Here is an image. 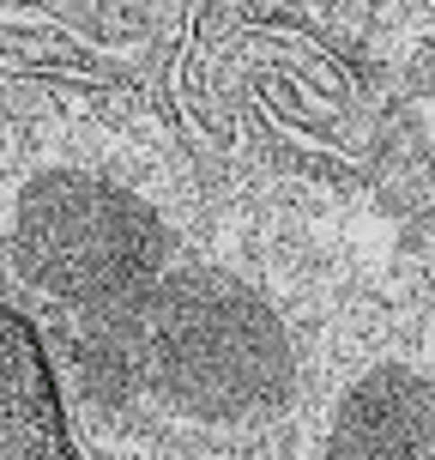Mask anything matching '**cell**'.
Returning <instances> with one entry per match:
<instances>
[{"instance_id": "6da1fadb", "label": "cell", "mask_w": 435, "mask_h": 460, "mask_svg": "<svg viewBox=\"0 0 435 460\" xmlns=\"http://www.w3.org/2000/svg\"><path fill=\"white\" fill-rule=\"evenodd\" d=\"M121 327L127 376L139 369L163 406L212 430L260 424L297 388L284 315L224 267H176Z\"/></svg>"}, {"instance_id": "7a4b0ae2", "label": "cell", "mask_w": 435, "mask_h": 460, "mask_svg": "<svg viewBox=\"0 0 435 460\" xmlns=\"http://www.w3.org/2000/svg\"><path fill=\"white\" fill-rule=\"evenodd\" d=\"M6 254L24 291L127 322L176 273V236L163 212L85 164L37 170L6 212Z\"/></svg>"}, {"instance_id": "3957f363", "label": "cell", "mask_w": 435, "mask_h": 460, "mask_svg": "<svg viewBox=\"0 0 435 460\" xmlns=\"http://www.w3.org/2000/svg\"><path fill=\"white\" fill-rule=\"evenodd\" d=\"M326 460H435V382L417 364H369L333 406Z\"/></svg>"}, {"instance_id": "277c9868", "label": "cell", "mask_w": 435, "mask_h": 460, "mask_svg": "<svg viewBox=\"0 0 435 460\" xmlns=\"http://www.w3.org/2000/svg\"><path fill=\"white\" fill-rule=\"evenodd\" d=\"M0 460H79L37 333L19 315H0Z\"/></svg>"}]
</instances>
